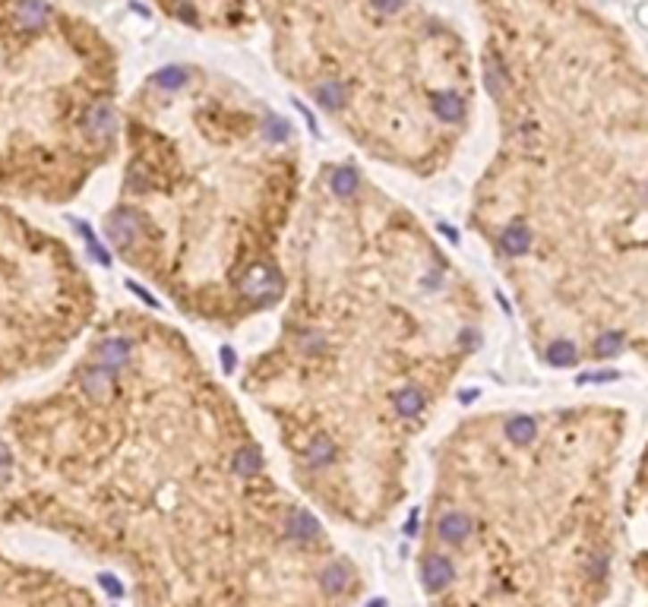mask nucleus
Masks as SVG:
<instances>
[{
    "instance_id": "1",
    "label": "nucleus",
    "mask_w": 648,
    "mask_h": 607,
    "mask_svg": "<svg viewBox=\"0 0 648 607\" xmlns=\"http://www.w3.org/2000/svg\"><path fill=\"white\" fill-rule=\"evenodd\" d=\"M231 417L209 402L190 430H82L51 396L20 402L10 526L114 563L139 607H355V560Z\"/></svg>"
},
{
    "instance_id": "3",
    "label": "nucleus",
    "mask_w": 648,
    "mask_h": 607,
    "mask_svg": "<svg viewBox=\"0 0 648 607\" xmlns=\"http://www.w3.org/2000/svg\"><path fill=\"white\" fill-rule=\"evenodd\" d=\"M117 130L114 105L82 102L80 57L48 0H0V197L70 199Z\"/></svg>"
},
{
    "instance_id": "2",
    "label": "nucleus",
    "mask_w": 648,
    "mask_h": 607,
    "mask_svg": "<svg viewBox=\"0 0 648 607\" xmlns=\"http://www.w3.org/2000/svg\"><path fill=\"white\" fill-rule=\"evenodd\" d=\"M538 437V434H534ZM497 430L462 427L433 459L415 576L430 607H592L610 553L544 452Z\"/></svg>"
},
{
    "instance_id": "7",
    "label": "nucleus",
    "mask_w": 648,
    "mask_h": 607,
    "mask_svg": "<svg viewBox=\"0 0 648 607\" xmlns=\"http://www.w3.org/2000/svg\"><path fill=\"white\" fill-rule=\"evenodd\" d=\"M623 333H601L598 335V341H594V355L598 358H614V355H620V349H623Z\"/></svg>"
},
{
    "instance_id": "6",
    "label": "nucleus",
    "mask_w": 648,
    "mask_h": 607,
    "mask_svg": "<svg viewBox=\"0 0 648 607\" xmlns=\"http://www.w3.org/2000/svg\"><path fill=\"white\" fill-rule=\"evenodd\" d=\"M547 361L557 364V367H569V364L579 361V349L569 339H557L547 345Z\"/></svg>"
},
{
    "instance_id": "5",
    "label": "nucleus",
    "mask_w": 648,
    "mask_h": 607,
    "mask_svg": "<svg viewBox=\"0 0 648 607\" xmlns=\"http://www.w3.org/2000/svg\"><path fill=\"white\" fill-rule=\"evenodd\" d=\"M10 485H13V452L0 430V607H102L89 588L63 569L29 560L7 547L4 528H13L7 518Z\"/></svg>"
},
{
    "instance_id": "8",
    "label": "nucleus",
    "mask_w": 648,
    "mask_h": 607,
    "mask_svg": "<svg viewBox=\"0 0 648 607\" xmlns=\"http://www.w3.org/2000/svg\"><path fill=\"white\" fill-rule=\"evenodd\" d=\"M645 197H648V187H645Z\"/></svg>"
},
{
    "instance_id": "4",
    "label": "nucleus",
    "mask_w": 648,
    "mask_h": 607,
    "mask_svg": "<svg viewBox=\"0 0 648 607\" xmlns=\"http://www.w3.org/2000/svg\"><path fill=\"white\" fill-rule=\"evenodd\" d=\"M82 326L73 250L0 197V386L48 370Z\"/></svg>"
}]
</instances>
